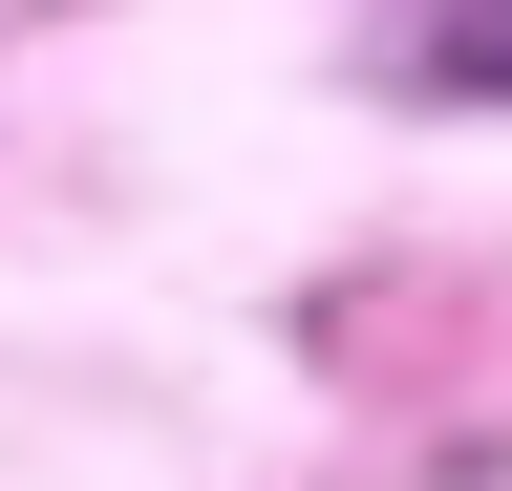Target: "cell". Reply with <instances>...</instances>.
<instances>
[{
	"mask_svg": "<svg viewBox=\"0 0 512 491\" xmlns=\"http://www.w3.org/2000/svg\"><path fill=\"white\" fill-rule=\"evenodd\" d=\"M406 65H427V86H512V22H427Z\"/></svg>",
	"mask_w": 512,
	"mask_h": 491,
	"instance_id": "obj_1",
	"label": "cell"
}]
</instances>
